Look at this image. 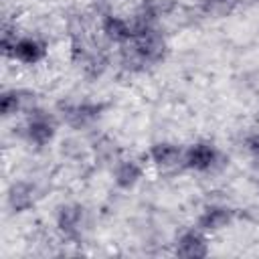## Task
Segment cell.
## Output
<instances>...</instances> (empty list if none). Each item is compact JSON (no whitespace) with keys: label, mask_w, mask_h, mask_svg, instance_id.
Returning a JSON list of instances; mask_svg holds the SVG:
<instances>
[{"label":"cell","mask_w":259,"mask_h":259,"mask_svg":"<svg viewBox=\"0 0 259 259\" xmlns=\"http://www.w3.org/2000/svg\"><path fill=\"white\" fill-rule=\"evenodd\" d=\"M47 194L45 182L36 174L14 176L4 188V210L8 217H26L38 208Z\"/></svg>","instance_id":"ba28073f"},{"label":"cell","mask_w":259,"mask_h":259,"mask_svg":"<svg viewBox=\"0 0 259 259\" xmlns=\"http://www.w3.org/2000/svg\"><path fill=\"white\" fill-rule=\"evenodd\" d=\"M241 212L235 204H231L229 200L223 198H208L202 204H198L196 212H194V225L200 227L204 233H208L210 237H217L229 229H233L239 221Z\"/></svg>","instance_id":"30bf717a"},{"label":"cell","mask_w":259,"mask_h":259,"mask_svg":"<svg viewBox=\"0 0 259 259\" xmlns=\"http://www.w3.org/2000/svg\"><path fill=\"white\" fill-rule=\"evenodd\" d=\"M212 237L194 223L174 231L170 239V253L180 259H204L212 251Z\"/></svg>","instance_id":"7c38bea8"},{"label":"cell","mask_w":259,"mask_h":259,"mask_svg":"<svg viewBox=\"0 0 259 259\" xmlns=\"http://www.w3.org/2000/svg\"><path fill=\"white\" fill-rule=\"evenodd\" d=\"M53 107L63 127L81 136H89L91 132L99 130L109 111V103L93 95H67L61 97Z\"/></svg>","instance_id":"8992f818"},{"label":"cell","mask_w":259,"mask_h":259,"mask_svg":"<svg viewBox=\"0 0 259 259\" xmlns=\"http://www.w3.org/2000/svg\"><path fill=\"white\" fill-rule=\"evenodd\" d=\"M0 53L6 63L22 69L42 67L51 57V40L40 30L20 26L16 20L4 18L0 34Z\"/></svg>","instance_id":"3957f363"},{"label":"cell","mask_w":259,"mask_h":259,"mask_svg":"<svg viewBox=\"0 0 259 259\" xmlns=\"http://www.w3.org/2000/svg\"><path fill=\"white\" fill-rule=\"evenodd\" d=\"M51 227L61 243L81 245L95 229V212L85 200L61 198L51 208Z\"/></svg>","instance_id":"5b68a950"},{"label":"cell","mask_w":259,"mask_h":259,"mask_svg":"<svg viewBox=\"0 0 259 259\" xmlns=\"http://www.w3.org/2000/svg\"><path fill=\"white\" fill-rule=\"evenodd\" d=\"M231 166L229 152L212 138H194L184 146L182 172L192 174L202 180H212L223 176Z\"/></svg>","instance_id":"52a82bcc"},{"label":"cell","mask_w":259,"mask_h":259,"mask_svg":"<svg viewBox=\"0 0 259 259\" xmlns=\"http://www.w3.org/2000/svg\"><path fill=\"white\" fill-rule=\"evenodd\" d=\"M61 127L63 123L55 107L40 103L14 121V138L32 154H45L61 140Z\"/></svg>","instance_id":"277c9868"},{"label":"cell","mask_w":259,"mask_h":259,"mask_svg":"<svg viewBox=\"0 0 259 259\" xmlns=\"http://www.w3.org/2000/svg\"><path fill=\"white\" fill-rule=\"evenodd\" d=\"M172 53L166 26H140L134 36L115 49V71L127 79L146 77L166 65Z\"/></svg>","instance_id":"6da1fadb"},{"label":"cell","mask_w":259,"mask_h":259,"mask_svg":"<svg viewBox=\"0 0 259 259\" xmlns=\"http://www.w3.org/2000/svg\"><path fill=\"white\" fill-rule=\"evenodd\" d=\"M87 144H89V160H91V166L95 168L107 170L115 162V158L123 154L119 140L101 127L87 136Z\"/></svg>","instance_id":"9a60e30c"},{"label":"cell","mask_w":259,"mask_h":259,"mask_svg":"<svg viewBox=\"0 0 259 259\" xmlns=\"http://www.w3.org/2000/svg\"><path fill=\"white\" fill-rule=\"evenodd\" d=\"M97 32L99 36L111 47L119 49L134 36V22L130 12H121L117 8L103 12L97 16Z\"/></svg>","instance_id":"5bb4252c"},{"label":"cell","mask_w":259,"mask_h":259,"mask_svg":"<svg viewBox=\"0 0 259 259\" xmlns=\"http://www.w3.org/2000/svg\"><path fill=\"white\" fill-rule=\"evenodd\" d=\"M184 146H186L184 142L174 140V138H156V140H152L144 150V158H146L148 168L156 174H162V176L182 172Z\"/></svg>","instance_id":"9c48e42d"},{"label":"cell","mask_w":259,"mask_h":259,"mask_svg":"<svg viewBox=\"0 0 259 259\" xmlns=\"http://www.w3.org/2000/svg\"><path fill=\"white\" fill-rule=\"evenodd\" d=\"M67 59L71 69L87 83H97L115 69V49L97 30L67 38Z\"/></svg>","instance_id":"7a4b0ae2"},{"label":"cell","mask_w":259,"mask_h":259,"mask_svg":"<svg viewBox=\"0 0 259 259\" xmlns=\"http://www.w3.org/2000/svg\"><path fill=\"white\" fill-rule=\"evenodd\" d=\"M150 168L146 164L144 154H127L123 152L119 158H115V162L107 168V176H109V184L117 190V192H134L142 186V182L146 180Z\"/></svg>","instance_id":"8fae6325"},{"label":"cell","mask_w":259,"mask_h":259,"mask_svg":"<svg viewBox=\"0 0 259 259\" xmlns=\"http://www.w3.org/2000/svg\"><path fill=\"white\" fill-rule=\"evenodd\" d=\"M245 0H192L194 16L202 20H227L243 8Z\"/></svg>","instance_id":"2e32d148"},{"label":"cell","mask_w":259,"mask_h":259,"mask_svg":"<svg viewBox=\"0 0 259 259\" xmlns=\"http://www.w3.org/2000/svg\"><path fill=\"white\" fill-rule=\"evenodd\" d=\"M130 2H132V4H136V2H140V0H130Z\"/></svg>","instance_id":"ac0fdd59"},{"label":"cell","mask_w":259,"mask_h":259,"mask_svg":"<svg viewBox=\"0 0 259 259\" xmlns=\"http://www.w3.org/2000/svg\"><path fill=\"white\" fill-rule=\"evenodd\" d=\"M241 148H243V154L247 156L251 168L259 174V125L257 123L243 136Z\"/></svg>","instance_id":"e0dca14e"},{"label":"cell","mask_w":259,"mask_h":259,"mask_svg":"<svg viewBox=\"0 0 259 259\" xmlns=\"http://www.w3.org/2000/svg\"><path fill=\"white\" fill-rule=\"evenodd\" d=\"M40 95L30 85L10 83L4 85L0 91V115L6 123L20 119L24 113H28L32 107L40 105Z\"/></svg>","instance_id":"4fadbf2b"}]
</instances>
